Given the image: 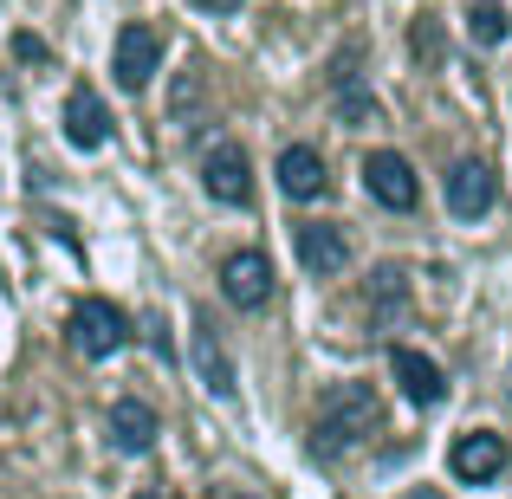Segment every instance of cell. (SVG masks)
Segmentation results:
<instances>
[{"mask_svg": "<svg viewBox=\"0 0 512 499\" xmlns=\"http://www.w3.org/2000/svg\"><path fill=\"white\" fill-rule=\"evenodd\" d=\"M111 72H117V85H124V91H143L156 72H163V39H156V26L130 20L124 33H117V46H111Z\"/></svg>", "mask_w": 512, "mask_h": 499, "instance_id": "4", "label": "cell"}, {"mask_svg": "<svg viewBox=\"0 0 512 499\" xmlns=\"http://www.w3.org/2000/svg\"><path fill=\"white\" fill-rule=\"evenodd\" d=\"M221 292H227V305H240V312H260V305L273 299V260L253 253V247L227 253L221 260Z\"/></svg>", "mask_w": 512, "mask_h": 499, "instance_id": "6", "label": "cell"}, {"mask_svg": "<svg viewBox=\"0 0 512 499\" xmlns=\"http://www.w3.org/2000/svg\"><path fill=\"white\" fill-rule=\"evenodd\" d=\"M201 188H208L214 201H227V208H247L253 201V163L240 143H208V156H201Z\"/></svg>", "mask_w": 512, "mask_h": 499, "instance_id": "5", "label": "cell"}, {"mask_svg": "<svg viewBox=\"0 0 512 499\" xmlns=\"http://www.w3.org/2000/svg\"><path fill=\"white\" fill-rule=\"evenodd\" d=\"M370 428H376L370 383H331L325 396H318V415H312V454L318 461H338V454H350Z\"/></svg>", "mask_w": 512, "mask_h": 499, "instance_id": "1", "label": "cell"}, {"mask_svg": "<svg viewBox=\"0 0 512 499\" xmlns=\"http://www.w3.org/2000/svg\"><path fill=\"white\" fill-rule=\"evenodd\" d=\"M137 499H156V493H137Z\"/></svg>", "mask_w": 512, "mask_h": 499, "instance_id": "22", "label": "cell"}, {"mask_svg": "<svg viewBox=\"0 0 512 499\" xmlns=\"http://www.w3.org/2000/svg\"><path fill=\"white\" fill-rule=\"evenodd\" d=\"M363 188H370V201H383L389 214H409L415 201H422V182H415L409 156H396V150H370L363 156Z\"/></svg>", "mask_w": 512, "mask_h": 499, "instance_id": "3", "label": "cell"}, {"mask_svg": "<svg viewBox=\"0 0 512 499\" xmlns=\"http://www.w3.org/2000/svg\"><path fill=\"white\" fill-rule=\"evenodd\" d=\"M214 499H260V493H247V487H227V493H214Z\"/></svg>", "mask_w": 512, "mask_h": 499, "instance_id": "20", "label": "cell"}, {"mask_svg": "<svg viewBox=\"0 0 512 499\" xmlns=\"http://www.w3.org/2000/svg\"><path fill=\"white\" fill-rule=\"evenodd\" d=\"M65 137H72L78 150H98V143L111 137V111H104V98L91 85H78L72 98H65Z\"/></svg>", "mask_w": 512, "mask_h": 499, "instance_id": "13", "label": "cell"}, {"mask_svg": "<svg viewBox=\"0 0 512 499\" xmlns=\"http://www.w3.org/2000/svg\"><path fill=\"white\" fill-rule=\"evenodd\" d=\"M338 111L350 117V124H376V98H363V91L350 85L344 72H338Z\"/></svg>", "mask_w": 512, "mask_h": 499, "instance_id": "17", "label": "cell"}, {"mask_svg": "<svg viewBox=\"0 0 512 499\" xmlns=\"http://www.w3.org/2000/svg\"><path fill=\"white\" fill-rule=\"evenodd\" d=\"M72 350L78 357H117V350L130 344V312L111 299H78L72 305Z\"/></svg>", "mask_w": 512, "mask_h": 499, "instance_id": "2", "label": "cell"}, {"mask_svg": "<svg viewBox=\"0 0 512 499\" xmlns=\"http://www.w3.org/2000/svg\"><path fill=\"white\" fill-rule=\"evenodd\" d=\"M402 292H409V273H402V266H376V273H370V299L383 305V312L402 305Z\"/></svg>", "mask_w": 512, "mask_h": 499, "instance_id": "16", "label": "cell"}, {"mask_svg": "<svg viewBox=\"0 0 512 499\" xmlns=\"http://www.w3.org/2000/svg\"><path fill=\"white\" fill-rule=\"evenodd\" d=\"M415 52H422V59H441V33H435V20H415Z\"/></svg>", "mask_w": 512, "mask_h": 499, "instance_id": "18", "label": "cell"}, {"mask_svg": "<svg viewBox=\"0 0 512 499\" xmlns=\"http://www.w3.org/2000/svg\"><path fill=\"white\" fill-rule=\"evenodd\" d=\"M493 195H500V188H493L487 163H454L448 169V208L461 214V221H480V214L493 208Z\"/></svg>", "mask_w": 512, "mask_h": 499, "instance_id": "11", "label": "cell"}, {"mask_svg": "<svg viewBox=\"0 0 512 499\" xmlns=\"http://www.w3.org/2000/svg\"><path fill=\"white\" fill-rule=\"evenodd\" d=\"M292 240H299L305 273H318V279H331V273H344V266H350V240H344V227H331V221L299 227Z\"/></svg>", "mask_w": 512, "mask_h": 499, "instance_id": "10", "label": "cell"}, {"mask_svg": "<svg viewBox=\"0 0 512 499\" xmlns=\"http://www.w3.org/2000/svg\"><path fill=\"white\" fill-rule=\"evenodd\" d=\"M409 499H441V493H435V487H422V493H409Z\"/></svg>", "mask_w": 512, "mask_h": 499, "instance_id": "21", "label": "cell"}, {"mask_svg": "<svg viewBox=\"0 0 512 499\" xmlns=\"http://www.w3.org/2000/svg\"><path fill=\"white\" fill-rule=\"evenodd\" d=\"M195 370H201V383L214 389V396H234V357L221 350V337H214L208 318H195Z\"/></svg>", "mask_w": 512, "mask_h": 499, "instance_id": "14", "label": "cell"}, {"mask_svg": "<svg viewBox=\"0 0 512 499\" xmlns=\"http://www.w3.org/2000/svg\"><path fill=\"white\" fill-rule=\"evenodd\" d=\"M389 370H396L402 396H409L415 409H435V402L448 396V376H441V363H435V357H422V350H409V344L389 350Z\"/></svg>", "mask_w": 512, "mask_h": 499, "instance_id": "8", "label": "cell"}, {"mask_svg": "<svg viewBox=\"0 0 512 499\" xmlns=\"http://www.w3.org/2000/svg\"><path fill=\"white\" fill-rule=\"evenodd\" d=\"M448 467H454V480H467V487H487V480L506 474V441L487 435V428H474V435H461L448 448Z\"/></svg>", "mask_w": 512, "mask_h": 499, "instance_id": "7", "label": "cell"}, {"mask_svg": "<svg viewBox=\"0 0 512 499\" xmlns=\"http://www.w3.org/2000/svg\"><path fill=\"white\" fill-rule=\"evenodd\" d=\"M156 435H163V422H156L150 402H137V396L111 402V441H117L124 454H150V448H156Z\"/></svg>", "mask_w": 512, "mask_h": 499, "instance_id": "12", "label": "cell"}, {"mask_svg": "<svg viewBox=\"0 0 512 499\" xmlns=\"http://www.w3.org/2000/svg\"><path fill=\"white\" fill-rule=\"evenodd\" d=\"M467 26H474V39H480V46H500V39L512 33V20H506V7H500V0H474V7H467Z\"/></svg>", "mask_w": 512, "mask_h": 499, "instance_id": "15", "label": "cell"}, {"mask_svg": "<svg viewBox=\"0 0 512 499\" xmlns=\"http://www.w3.org/2000/svg\"><path fill=\"white\" fill-rule=\"evenodd\" d=\"M279 188H286L292 201H325V195H331L325 156H318L312 143H292V150H279Z\"/></svg>", "mask_w": 512, "mask_h": 499, "instance_id": "9", "label": "cell"}, {"mask_svg": "<svg viewBox=\"0 0 512 499\" xmlns=\"http://www.w3.org/2000/svg\"><path fill=\"white\" fill-rule=\"evenodd\" d=\"M13 59H26V65H46V39H33V33H13Z\"/></svg>", "mask_w": 512, "mask_h": 499, "instance_id": "19", "label": "cell"}]
</instances>
